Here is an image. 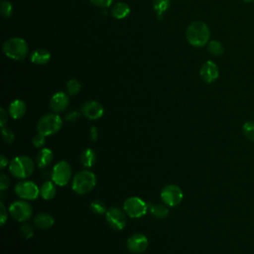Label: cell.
<instances>
[{"label":"cell","instance_id":"obj_1","mask_svg":"<svg viewBox=\"0 0 254 254\" xmlns=\"http://www.w3.org/2000/svg\"><path fill=\"white\" fill-rule=\"evenodd\" d=\"M209 28L205 23L201 21H195L191 23L186 31V38L188 42L193 47L205 46L209 41Z\"/></svg>","mask_w":254,"mask_h":254},{"label":"cell","instance_id":"obj_2","mask_svg":"<svg viewBox=\"0 0 254 254\" xmlns=\"http://www.w3.org/2000/svg\"><path fill=\"white\" fill-rule=\"evenodd\" d=\"M96 185V177L90 171L78 172L72 179L71 189L77 194H85L93 190Z\"/></svg>","mask_w":254,"mask_h":254},{"label":"cell","instance_id":"obj_3","mask_svg":"<svg viewBox=\"0 0 254 254\" xmlns=\"http://www.w3.org/2000/svg\"><path fill=\"white\" fill-rule=\"evenodd\" d=\"M3 52L10 59H13L16 61H22L27 57L29 48L24 39L16 37V38H11L4 43Z\"/></svg>","mask_w":254,"mask_h":254},{"label":"cell","instance_id":"obj_4","mask_svg":"<svg viewBox=\"0 0 254 254\" xmlns=\"http://www.w3.org/2000/svg\"><path fill=\"white\" fill-rule=\"evenodd\" d=\"M35 169V164L30 157L18 156L14 158L9 165L10 173L18 179H26L30 177Z\"/></svg>","mask_w":254,"mask_h":254},{"label":"cell","instance_id":"obj_5","mask_svg":"<svg viewBox=\"0 0 254 254\" xmlns=\"http://www.w3.org/2000/svg\"><path fill=\"white\" fill-rule=\"evenodd\" d=\"M63 126V119L57 113H51L44 115L38 122V133L44 136H51L60 131Z\"/></svg>","mask_w":254,"mask_h":254},{"label":"cell","instance_id":"obj_6","mask_svg":"<svg viewBox=\"0 0 254 254\" xmlns=\"http://www.w3.org/2000/svg\"><path fill=\"white\" fill-rule=\"evenodd\" d=\"M123 209L128 216L132 218H138L146 214L148 211V203H146L140 197L131 196L124 201Z\"/></svg>","mask_w":254,"mask_h":254},{"label":"cell","instance_id":"obj_7","mask_svg":"<svg viewBox=\"0 0 254 254\" xmlns=\"http://www.w3.org/2000/svg\"><path fill=\"white\" fill-rule=\"evenodd\" d=\"M51 178L57 186H66L71 178V168L69 164L65 161H61L56 164L53 168Z\"/></svg>","mask_w":254,"mask_h":254},{"label":"cell","instance_id":"obj_8","mask_svg":"<svg viewBox=\"0 0 254 254\" xmlns=\"http://www.w3.org/2000/svg\"><path fill=\"white\" fill-rule=\"evenodd\" d=\"M9 212L11 216L17 221H27L31 218L33 213L32 205L26 200L13 201L9 206Z\"/></svg>","mask_w":254,"mask_h":254},{"label":"cell","instance_id":"obj_9","mask_svg":"<svg viewBox=\"0 0 254 254\" xmlns=\"http://www.w3.org/2000/svg\"><path fill=\"white\" fill-rule=\"evenodd\" d=\"M183 197V190L176 185H168L161 191V199L169 206H176L180 204Z\"/></svg>","mask_w":254,"mask_h":254},{"label":"cell","instance_id":"obj_10","mask_svg":"<svg viewBox=\"0 0 254 254\" xmlns=\"http://www.w3.org/2000/svg\"><path fill=\"white\" fill-rule=\"evenodd\" d=\"M15 192L19 197L23 199L33 200L40 195V189L35 183L24 180L16 185Z\"/></svg>","mask_w":254,"mask_h":254},{"label":"cell","instance_id":"obj_11","mask_svg":"<svg viewBox=\"0 0 254 254\" xmlns=\"http://www.w3.org/2000/svg\"><path fill=\"white\" fill-rule=\"evenodd\" d=\"M106 220L114 230H122L126 225V215L118 207H110L106 211Z\"/></svg>","mask_w":254,"mask_h":254},{"label":"cell","instance_id":"obj_12","mask_svg":"<svg viewBox=\"0 0 254 254\" xmlns=\"http://www.w3.org/2000/svg\"><path fill=\"white\" fill-rule=\"evenodd\" d=\"M147 247L148 238L142 233L132 234L127 240V248L132 253H142L147 249Z\"/></svg>","mask_w":254,"mask_h":254},{"label":"cell","instance_id":"obj_13","mask_svg":"<svg viewBox=\"0 0 254 254\" xmlns=\"http://www.w3.org/2000/svg\"><path fill=\"white\" fill-rule=\"evenodd\" d=\"M199 74L203 81H205L206 83H211L217 79L219 75V69L215 63H213L212 61H206L201 65Z\"/></svg>","mask_w":254,"mask_h":254},{"label":"cell","instance_id":"obj_14","mask_svg":"<svg viewBox=\"0 0 254 254\" xmlns=\"http://www.w3.org/2000/svg\"><path fill=\"white\" fill-rule=\"evenodd\" d=\"M81 112L86 118L90 120H96L103 115L104 109L99 102L92 100V101H87L82 105Z\"/></svg>","mask_w":254,"mask_h":254},{"label":"cell","instance_id":"obj_15","mask_svg":"<svg viewBox=\"0 0 254 254\" xmlns=\"http://www.w3.org/2000/svg\"><path fill=\"white\" fill-rule=\"evenodd\" d=\"M69 100L67 95L62 91H59L52 96L50 100V107L55 113H60L66 109Z\"/></svg>","mask_w":254,"mask_h":254},{"label":"cell","instance_id":"obj_16","mask_svg":"<svg viewBox=\"0 0 254 254\" xmlns=\"http://www.w3.org/2000/svg\"><path fill=\"white\" fill-rule=\"evenodd\" d=\"M53 159H54L53 152L48 148H42L37 154L36 163H37L39 168L44 169L52 163Z\"/></svg>","mask_w":254,"mask_h":254},{"label":"cell","instance_id":"obj_17","mask_svg":"<svg viewBox=\"0 0 254 254\" xmlns=\"http://www.w3.org/2000/svg\"><path fill=\"white\" fill-rule=\"evenodd\" d=\"M26 112V104L21 99H15L9 106V114L14 119H20Z\"/></svg>","mask_w":254,"mask_h":254},{"label":"cell","instance_id":"obj_18","mask_svg":"<svg viewBox=\"0 0 254 254\" xmlns=\"http://www.w3.org/2000/svg\"><path fill=\"white\" fill-rule=\"evenodd\" d=\"M54 217L48 213H39L34 218V224L40 229H48L54 225Z\"/></svg>","mask_w":254,"mask_h":254},{"label":"cell","instance_id":"obj_19","mask_svg":"<svg viewBox=\"0 0 254 254\" xmlns=\"http://www.w3.org/2000/svg\"><path fill=\"white\" fill-rule=\"evenodd\" d=\"M30 59L33 64H46L51 59V54L45 49H38L32 53Z\"/></svg>","mask_w":254,"mask_h":254},{"label":"cell","instance_id":"obj_20","mask_svg":"<svg viewBox=\"0 0 254 254\" xmlns=\"http://www.w3.org/2000/svg\"><path fill=\"white\" fill-rule=\"evenodd\" d=\"M148 210L154 217L159 219L165 218L169 213L167 204L163 203H148Z\"/></svg>","mask_w":254,"mask_h":254},{"label":"cell","instance_id":"obj_21","mask_svg":"<svg viewBox=\"0 0 254 254\" xmlns=\"http://www.w3.org/2000/svg\"><path fill=\"white\" fill-rule=\"evenodd\" d=\"M56 184L54 182H45L40 189V195L47 200L53 199L56 196Z\"/></svg>","mask_w":254,"mask_h":254},{"label":"cell","instance_id":"obj_22","mask_svg":"<svg viewBox=\"0 0 254 254\" xmlns=\"http://www.w3.org/2000/svg\"><path fill=\"white\" fill-rule=\"evenodd\" d=\"M130 13V7L124 3V2H119L115 4L112 9H111V14L115 19H124L126 18Z\"/></svg>","mask_w":254,"mask_h":254},{"label":"cell","instance_id":"obj_23","mask_svg":"<svg viewBox=\"0 0 254 254\" xmlns=\"http://www.w3.org/2000/svg\"><path fill=\"white\" fill-rule=\"evenodd\" d=\"M79 160H80V163L83 167L90 168L94 165V163L96 161V154L91 149H85L80 154Z\"/></svg>","mask_w":254,"mask_h":254},{"label":"cell","instance_id":"obj_24","mask_svg":"<svg viewBox=\"0 0 254 254\" xmlns=\"http://www.w3.org/2000/svg\"><path fill=\"white\" fill-rule=\"evenodd\" d=\"M170 3H171V0H154L153 1V8L157 13L158 18L162 19L164 12L167 11L168 8L170 7Z\"/></svg>","mask_w":254,"mask_h":254},{"label":"cell","instance_id":"obj_25","mask_svg":"<svg viewBox=\"0 0 254 254\" xmlns=\"http://www.w3.org/2000/svg\"><path fill=\"white\" fill-rule=\"evenodd\" d=\"M207 51L210 55L214 56V57H219L223 54V47L222 45L218 42V41H215V40H212L210 42H208V45H207Z\"/></svg>","mask_w":254,"mask_h":254},{"label":"cell","instance_id":"obj_26","mask_svg":"<svg viewBox=\"0 0 254 254\" xmlns=\"http://www.w3.org/2000/svg\"><path fill=\"white\" fill-rule=\"evenodd\" d=\"M242 133L247 140L254 141V121H246L242 126Z\"/></svg>","mask_w":254,"mask_h":254},{"label":"cell","instance_id":"obj_27","mask_svg":"<svg viewBox=\"0 0 254 254\" xmlns=\"http://www.w3.org/2000/svg\"><path fill=\"white\" fill-rule=\"evenodd\" d=\"M66 91L69 95H75L79 92L80 88H81V84L78 80H76L75 78H72V79H69L67 82H66Z\"/></svg>","mask_w":254,"mask_h":254},{"label":"cell","instance_id":"obj_28","mask_svg":"<svg viewBox=\"0 0 254 254\" xmlns=\"http://www.w3.org/2000/svg\"><path fill=\"white\" fill-rule=\"evenodd\" d=\"M90 209L92 210V212H94L96 214H103V213H106V211H107L105 204L103 203V201H101L99 199H95V200L91 201Z\"/></svg>","mask_w":254,"mask_h":254},{"label":"cell","instance_id":"obj_29","mask_svg":"<svg viewBox=\"0 0 254 254\" xmlns=\"http://www.w3.org/2000/svg\"><path fill=\"white\" fill-rule=\"evenodd\" d=\"M0 10L4 17H10L13 13V6L9 1H2Z\"/></svg>","mask_w":254,"mask_h":254},{"label":"cell","instance_id":"obj_30","mask_svg":"<svg viewBox=\"0 0 254 254\" xmlns=\"http://www.w3.org/2000/svg\"><path fill=\"white\" fill-rule=\"evenodd\" d=\"M20 233H21V235L23 237L29 239V238H31L34 235V229H33V227L30 224L24 223L20 227Z\"/></svg>","mask_w":254,"mask_h":254},{"label":"cell","instance_id":"obj_31","mask_svg":"<svg viewBox=\"0 0 254 254\" xmlns=\"http://www.w3.org/2000/svg\"><path fill=\"white\" fill-rule=\"evenodd\" d=\"M1 128H2V137H3L4 141L6 143H8V144L12 143L14 141V139H15V135H14L13 131L10 128L5 127V126L1 127Z\"/></svg>","mask_w":254,"mask_h":254},{"label":"cell","instance_id":"obj_32","mask_svg":"<svg viewBox=\"0 0 254 254\" xmlns=\"http://www.w3.org/2000/svg\"><path fill=\"white\" fill-rule=\"evenodd\" d=\"M45 137H46V136H44L43 134L38 133V134L33 138V141H32V142H33V145H34L35 147H37V148L43 147V146L45 145V143H46Z\"/></svg>","mask_w":254,"mask_h":254},{"label":"cell","instance_id":"obj_33","mask_svg":"<svg viewBox=\"0 0 254 254\" xmlns=\"http://www.w3.org/2000/svg\"><path fill=\"white\" fill-rule=\"evenodd\" d=\"M9 186H10L9 178L6 175L1 174V176H0V190H1V191L7 190L9 188Z\"/></svg>","mask_w":254,"mask_h":254},{"label":"cell","instance_id":"obj_34","mask_svg":"<svg viewBox=\"0 0 254 254\" xmlns=\"http://www.w3.org/2000/svg\"><path fill=\"white\" fill-rule=\"evenodd\" d=\"M93 5L100 8H107L111 5L113 0H89Z\"/></svg>","mask_w":254,"mask_h":254},{"label":"cell","instance_id":"obj_35","mask_svg":"<svg viewBox=\"0 0 254 254\" xmlns=\"http://www.w3.org/2000/svg\"><path fill=\"white\" fill-rule=\"evenodd\" d=\"M0 215H1L0 216V224H1V226H3L7 220V210L2 201L0 202Z\"/></svg>","mask_w":254,"mask_h":254},{"label":"cell","instance_id":"obj_36","mask_svg":"<svg viewBox=\"0 0 254 254\" xmlns=\"http://www.w3.org/2000/svg\"><path fill=\"white\" fill-rule=\"evenodd\" d=\"M7 120H8V113L6 112V110L3 107H1L0 108V125H1V127L5 126Z\"/></svg>","mask_w":254,"mask_h":254},{"label":"cell","instance_id":"obj_37","mask_svg":"<svg viewBox=\"0 0 254 254\" xmlns=\"http://www.w3.org/2000/svg\"><path fill=\"white\" fill-rule=\"evenodd\" d=\"M78 115H79V113L77 111H71L65 116V119L68 121H73L78 117Z\"/></svg>","mask_w":254,"mask_h":254},{"label":"cell","instance_id":"obj_38","mask_svg":"<svg viewBox=\"0 0 254 254\" xmlns=\"http://www.w3.org/2000/svg\"><path fill=\"white\" fill-rule=\"evenodd\" d=\"M98 137V133H97V128L96 127H92L90 130V138L92 141H96Z\"/></svg>","mask_w":254,"mask_h":254},{"label":"cell","instance_id":"obj_39","mask_svg":"<svg viewBox=\"0 0 254 254\" xmlns=\"http://www.w3.org/2000/svg\"><path fill=\"white\" fill-rule=\"evenodd\" d=\"M8 165V159L5 157V155H1L0 158V168L3 170Z\"/></svg>","mask_w":254,"mask_h":254},{"label":"cell","instance_id":"obj_40","mask_svg":"<svg viewBox=\"0 0 254 254\" xmlns=\"http://www.w3.org/2000/svg\"><path fill=\"white\" fill-rule=\"evenodd\" d=\"M244 2H246V3H251V2H254V0H243Z\"/></svg>","mask_w":254,"mask_h":254}]
</instances>
